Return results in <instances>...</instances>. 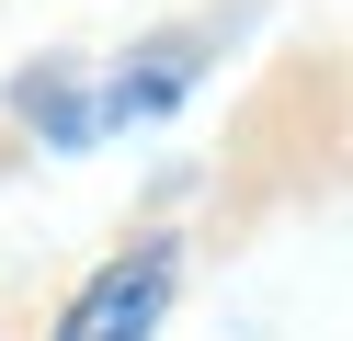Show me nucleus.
<instances>
[{"mask_svg": "<svg viewBox=\"0 0 353 341\" xmlns=\"http://www.w3.org/2000/svg\"><path fill=\"white\" fill-rule=\"evenodd\" d=\"M205 68V45H171V57H125L114 80H69V91H34L46 103V148H92V136H114V125H148V114H171L183 103V80Z\"/></svg>", "mask_w": 353, "mask_h": 341, "instance_id": "obj_1", "label": "nucleus"}, {"mask_svg": "<svg viewBox=\"0 0 353 341\" xmlns=\"http://www.w3.org/2000/svg\"><path fill=\"white\" fill-rule=\"evenodd\" d=\"M160 307H171V239L125 250L80 285V307L57 318V341H160Z\"/></svg>", "mask_w": 353, "mask_h": 341, "instance_id": "obj_2", "label": "nucleus"}]
</instances>
